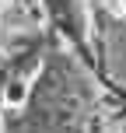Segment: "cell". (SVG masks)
Here are the masks:
<instances>
[{
    "label": "cell",
    "instance_id": "obj_1",
    "mask_svg": "<svg viewBox=\"0 0 126 133\" xmlns=\"http://www.w3.org/2000/svg\"><path fill=\"white\" fill-rule=\"evenodd\" d=\"M42 11L53 21V28L70 46L84 53V32H88V7L84 0H42Z\"/></svg>",
    "mask_w": 126,
    "mask_h": 133
}]
</instances>
